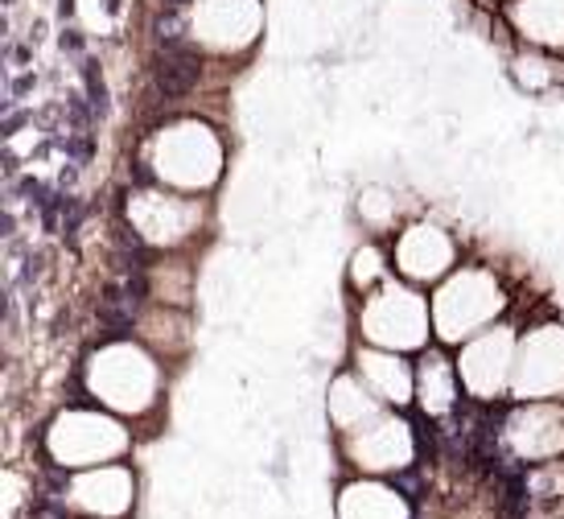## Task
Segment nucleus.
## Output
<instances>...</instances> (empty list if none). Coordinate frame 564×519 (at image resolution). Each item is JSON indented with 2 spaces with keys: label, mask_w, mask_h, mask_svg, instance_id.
<instances>
[{
  "label": "nucleus",
  "mask_w": 564,
  "mask_h": 519,
  "mask_svg": "<svg viewBox=\"0 0 564 519\" xmlns=\"http://www.w3.org/2000/svg\"><path fill=\"white\" fill-rule=\"evenodd\" d=\"M186 46L203 58H243L264 37L268 9L264 0H186L182 9Z\"/></svg>",
  "instance_id": "f257e3e1"
},
{
  "label": "nucleus",
  "mask_w": 564,
  "mask_h": 519,
  "mask_svg": "<svg viewBox=\"0 0 564 519\" xmlns=\"http://www.w3.org/2000/svg\"><path fill=\"white\" fill-rule=\"evenodd\" d=\"M507 75L523 95H556L564 83V54H552V50H535V46H519L507 63Z\"/></svg>",
  "instance_id": "7ed1b4c3"
},
{
  "label": "nucleus",
  "mask_w": 564,
  "mask_h": 519,
  "mask_svg": "<svg viewBox=\"0 0 564 519\" xmlns=\"http://www.w3.org/2000/svg\"><path fill=\"white\" fill-rule=\"evenodd\" d=\"M482 4H495V13H499V4H502V0H482Z\"/></svg>",
  "instance_id": "20e7f679"
},
{
  "label": "nucleus",
  "mask_w": 564,
  "mask_h": 519,
  "mask_svg": "<svg viewBox=\"0 0 564 519\" xmlns=\"http://www.w3.org/2000/svg\"><path fill=\"white\" fill-rule=\"evenodd\" d=\"M499 21L519 46L564 54V0H502Z\"/></svg>",
  "instance_id": "f03ea898"
}]
</instances>
